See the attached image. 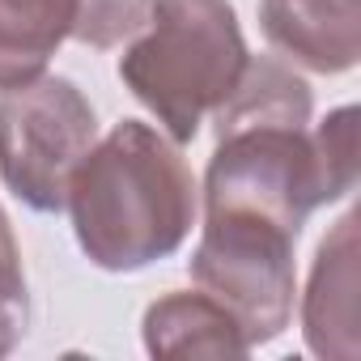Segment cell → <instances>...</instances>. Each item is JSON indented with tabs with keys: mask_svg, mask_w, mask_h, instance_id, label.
Returning <instances> with one entry per match:
<instances>
[{
	"mask_svg": "<svg viewBox=\"0 0 361 361\" xmlns=\"http://www.w3.org/2000/svg\"><path fill=\"white\" fill-rule=\"evenodd\" d=\"M64 209L90 264L136 272L188 243L196 226V174L166 132L123 119L73 170Z\"/></svg>",
	"mask_w": 361,
	"mask_h": 361,
	"instance_id": "1",
	"label": "cell"
},
{
	"mask_svg": "<svg viewBox=\"0 0 361 361\" xmlns=\"http://www.w3.org/2000/svg\"><path fill=\"white\" fill-rule=\"evenodd\" d=\"M247 56L230 0H157L149 26L119 60V77L174 145H188L230 98Z\"/></svg>",
	"mask_w": 361,
	"mask_h": 361,
	"instance_id": "2",
	"label": "cell"
},
{
	"mask_svg": "<svg viewBox=\"0 0 361 361\" xmlns=\"http://www.w3.org/2000/svg\"><path fill=\"white\" fill-rule=\"evenodd\" d=\"M98 140V115L68 77L0 90V178L35 213H60L68 178Z\"/></svg>",
	"mask_w": 361,
	"mask_h": 361,
	"instance_id": "3",
	"label": "cell"
},
{
	"mask_svg": "<svg viewBox=\"0 0 361 361\" xmlns=\"http://www.w3.org/2000/svg\"><path fill=\"white\" fill-rule=\"evenodd\" d=\"M293 243L298 234L276 221L251 213H204L192 281L234 314L251 348L276 340L289 327L298 293Z\"/></svg>",
	"mask_w": 361,
	"mask_h": 361,
	"instance_id": "4",
	"label": "cell"
},
{
	"mask_svg": "<svg viewBox=\"0 0 361 361\" xmlns=\"http://www.w3.org/2000/svg\"><path fill=\"white\" fill-rule=\"evenodd\" d=\"M259 30L310 73H348L361 60V0H259Z\"/></svg>",
	"mask_w": 361,
	"mask_h": 361,
	"instance_id": "5",
	"label": "cell"
},
{
	"mask_svg": "<svg viewBox=\"0 0 361 361\" xmlns=\"http://www.w3.org/2000/svg\"><path fill=\"white\" fill-rule=\"evenodd\" d=\"M302 331L319 357H357V213H348L314 255L302 298Z\"/></svg>",
	"mask_w": 361,
	"mask_h": 361,
	"instance_id": "6",
	"label": "cell"
},
{
	"mask_svg": "<svg viewBox=\"0 0 361 361\" xmlns=\"http://www.w3.org/2000/svg\"><path fill=\"white\" fill-rule=\"evenodd\" d=\"M140 331L153 357H247L251 353L234 314L204 289L157 298L145 310Z\"/></svg>",
	"mask_w": 361,
	"mask_h": 361,
	"instance_id": "7",
	"label": "cell"
},
{
	"mask_svg": "<svg viewBox=\"0 0 361 361\" xmlns=\"http://www.w3.org/2000/svg\"><path fill=\"white\" fill-rule=\"evenodd\" d=\"M77 0H0V90L43 77L73 35Z\"/></svg>",
	"mask_w": 361,
	"mask_h": 361,
	"instance_id": "8",
	"label": "cell"
},
{
	"mask_svg": "<svg viewBox=\"0 0 361 361\" xmlns=\"http://www.w3.org/2000/svg\"><path fill=\"white\" fill-rule=\"evenodd\" d=\"M153 9H157V0H77L68 39L94 51H111L119 43H132L149 26Z\"/></svg>",
	"mask_w": 361,
	"mask_h": 361,
	"instance_id": "9",
	"label": "cell"
},
{
	"mask_svg": "<svg viewBox=\"0 0 361 361\" xmlns=\"http://www.w3.org/2000/svg\"><path fill=\"white\" fill-rule=\"evenodd\" d=\"M314 153H319V174H323V192H327V204L348 196L357 188V106H340L331 111L314 132Z\"/></svg>",
	"mask_w": 361,
	"mask_h": 361,
	"instance_id": "10",
	"label": "cell"
},
{
	"mask_svg": "<svg viewBox=\"0 0 361 361\" xmlns=\"http://www.w3.org/2000/svg\"><path fill=\"white\" fill-rule=\"evenodd\" d=\"M30 323V293H26V272H22V251L13 230L0 234V357H9Z\"/></svg>",
	"mask_w": 361,
	"mask_h": 361,
	"instance_id": "11",
	"label": "cell"
},
{
	"mask_svg": "<svg viewBox=\"0 0 361 361\" xmlns=\"http://www.w3.org/2000/svg\"><path fill=\"white\" fill-rule=\"evenodd\" d=\"M9 230H13V226H9V217H5V213H0V234H9Z\"/></svg>",
	"mask_w": 361,
	"mask_h": 361,
	"instance_id": "12",
	"label": "cell"
}]
</instances>
